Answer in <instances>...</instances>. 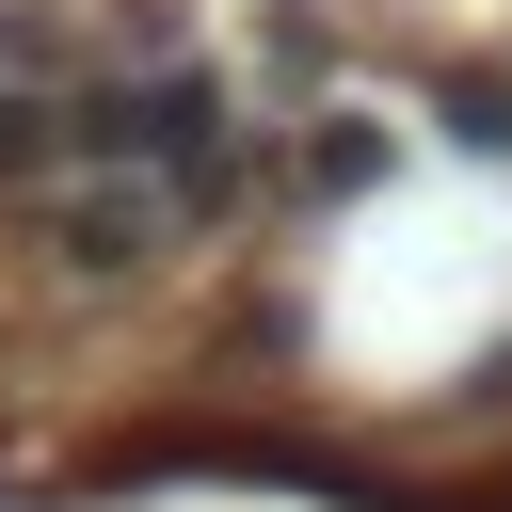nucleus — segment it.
<instances>
[{
    "mask_svg": "<svg viewBox=\"0 0 512 512\" xmlns=\"http://www.w3.org/2000/svg\"><path fill=\"white\" fill-rule=\"evenodd\" d=\"M176 240H192V208H176L160 176H64V192H48V256H64L80 288H144Z\"/></svg>",
    "mask_w": 512,
    "mask_h": 512,
    "instance_id": "1",
    "label": "nucleus"
},
{
    "mask_svg": "<svg viewBox=\"0 0 512 512\" xmlns=\"http://www.w3.org/2000/svg\"><path fill=\"white\" fill-rule=\"evenodd\" d=\"M64 176H80L64 80H0V192H64Z\"/></svg>",
    "mask_w": 512,
    "mask_h": 512,
    "instance_id": "2",
    "label": "nucleus"
},
{
    "mask_svg": "<svg viewBox=\"0 0 512 512\" xmlns=\"http://www.w3.org/2000/svg\"><path fill=\"white\" fill-rule=\"evenodd\" d=\"M368 176H384V128H368V112L304 128V192H368Z\"/></svg>",
    "mask_w": 512,
    "mask_h": 512,
    "instance_id": "3",
    "label": "nucleus"
}]
</instances>
